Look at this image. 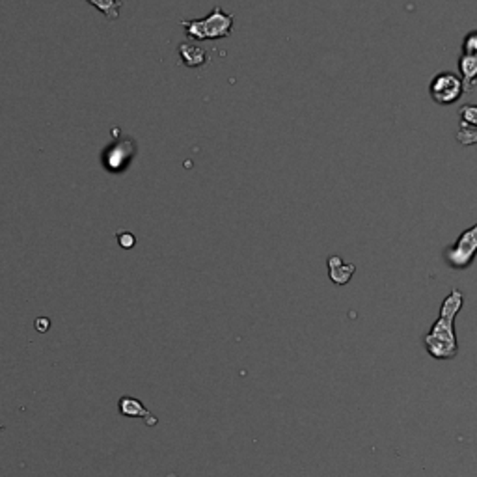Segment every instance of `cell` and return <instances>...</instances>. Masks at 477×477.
<instances>
[{"mask_svg": "<svg viewBox=\"0 0 477 477\" xmlns=\"http://www.w3.org/2000/svg\"><path fill=\"white\" fill-rule=\"evenodd\" d=\"M459 71H461L464 92H472L477 84V56L461 54V58H459Z\"/></svg>", "mask_w": 477, "mask_h": 477, "instance_id": "ba28073f", "label": "cell"}, {"mask_svg": "<svg viewBox=\"0 0 477 477\" xmlns=\"http://www.w3.org/2000/svg\"><path fill=\"white\" fill-rule=\"evenodd\" d=\"M181 26L187 32V36H191L192 40H198V42L222 40L234 32V16L217 6L205 19L181 21Z\"/></svg>", "mask_w": 477, "mask_h": 477, "instance_id": "7a4b0ae2", "label": "cell"}, {"mask_svg": "<svg viewBox=\"0 0 477 477\" xmlns=\"http://www.w3.org/2000/svg\"><path fill=\"white\" fill-rule=\"evenodd\" d=\"M462 304H464V295L459 289H452V293L442 302L438 319L423 337L427 353L435 360H452L459 354L455 317L462 310Z\"/></svg>", "mask_w": 477, "mask_h": 477, "instance_id": "6da1fadb", "label": "cell"}, {"mask_svg": "<svg viewBox=\"0 0 477 477\" xmlns=\"http://www.w3.org/2000/svg\"><path fill=\"white\" fill-rule=\"evenodd\" d=\"M462 54L477 56V30H472L466 34L464 42H462Z\"/></svg>", "mask_w": 477, "mask_h": 477, "instance_id": "4fadbf2b", "label": "cell"}, {"mask_svg": "<svg viewBox=\"0 0 477 477\" xmlns=\"http://www.w3.org/2000/svg\"><path fill=\"white\" fill-rule=\"evenodd\" d=\"M177 51H179L181 62L187 68H203L205 62H207V52L203 51L202 47L194 45V43H181L177 47Z\"/></svg>", "mask_w": 477, "mask_h": 477, "instance_id": "52a82bcc", "label": "cell"}, {"mask_svg": "<svg viewBox=\"0 0 477 477\" xmlns=\"http://www.w3.org/2000/svg\"><path fill=\"white\" fill-rule=\"evenodd\" d=\"M457 142L462 145L477 144V127H470V125L459 123V131H457Z\"/></svg>", "mask_w": 477, "mask_h": 477, "instance_id": "8fae6325", "label": "cell"}, {"mask_svg": "<svg viewBox=\"0 0 477 477\" xmlns=\"http://www.w3.org/2000/svg\"><path fill=\"white\" fill-rule=\"evenodd\" d=\"M119 244L123 246V248H133V244H135V237L131 234H119Z\"/></svg>", "mask_w": 477, "mask_h": 477, "instance_id": "5bb4252c", "label": "cell"}, {"mask_svg": "<svg viewBox=\"0 0 477 477\" xmlns=\"http://www.w3.org/2000/svg\"><path fill=\"white\" fill-rule=\"evenodd\" d=\"M354 265L343 263L342 258H337V255H332V258H328V270H330V278L336 286H345L349 280H351V276L354 274Z\"/></svg>", "mask_w": 477, "mask_h": 477, "instance_id": "9c48e42d", "label": "cell"}, {"mask_svg": "<svg viewBox=\"0 0 477 477\" xmlns=\"http://www.w3.org/2000/svg\"><path fill=\"white\" fill-rule=\"evenodd\" d=\"M36 328L40 330V332H47V330H49V319H37Z\"/></svg>", "mask_w": 477, "mask_h": 477, "instance_id": "9a60e30c", "label": "cell"}, {"mask_svg": "<svg viewBox=\"0 0 477 477\" xmlns=\"http://www.w3.org/2000/svg\"><path fill=\"white\" fill-rule=\"evenodd\" d=\"M136 155V144L133 138L116 140L103 151L104 168L112 174H121L125 168H129L133 157Z\"/></svg>", "mask_w": 477, "mask_h": 477, "instance_id": "5b68a950", "label": "cell"}, {"mask_svg": "<svg viewBox=\"0 0 477 477\" xmlns=\"http://www.w3.org/2000/svg\"><path fill=\"white\" fill-rule=\"evenodd\" d=\"M477 255V224L472 228L464 229L455 243L444 252V260L446 263L455 270L468 269L473 263Z\"/></svg>", "mask_w": 477, "mask_h": 477, "instance_id": "3957f363", "label": "cell"}, {"mask_svg": "<svg viewBox=\"0 0 477 477\" xmlns=\"http://www.w3.org/2000/svg\"><path fill=\"white\" fill-rule=\"evenodd\" d=\"M429 94L433 101L438 104H453L457 103L461 95L464 94L462 78L457 77L455 73L444 71L433 77L429 84Z\"/></svg>", "mask_w": 477, "mask_h": 477, "instance_id": "277c9868", "label": "cell"}, {"mask_svg": "<svg viewBox=\"0 0 477 477\" xmlns=\"http://www.w3.org/2000/svg\"><path fill=\"white\" fill-rule=\"evenodd\" d=\"M86 2L94 6V8H97L109 21H118L119 10L123 6L121 0H86Z\"/></svg>", "mask_w": 477, "mask_h": 477, "instance_id": "30bf717a", "label": "cell"}, {"mask_svg": "<svg viewBox=\"0 0 477 477\" xmlns=\"http://www.w3.org/2000/svg\"><path fill=\"white\" fill-rule=\"evenodd\" d=\"M119 414L127 416V418H136V420H144L145 425L153 427L157 425V418L151 414L150 410L142 405V401L135 399V397H129V395H123L119 399Z\"/></svg>", "mask_w": 477, "mask_h": 477, "instance_id": "8992f818", "label": "cell"}, {"mask_svg": "<svg viewBox=\"0 0 477 477\" xmlns=\"http://www.w3.org/2000/svg\"><path fill=\"white\" fill-rule=\"evenodd\" d=\"M459 118H461V123L477 127V104H462L459 109Z\"/></svg>", "mask_w": 477, "mask_h": 477, "instance_id": "7c38bea8", "label": "cell"}]
</instances>
